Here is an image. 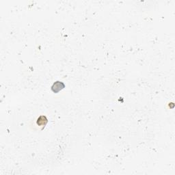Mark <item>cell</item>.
<instances>
[{
	"instance_id": "1",
	"label": "cell",
	"mask_w": 175,
	"mask_h": 175,
	"mask_svg": "<svg viewBox=\"0 0 175 175\" xmlns=\"http://www.w3.org/2000/svg\"><path fill=\"white\" fill-rule=\"evenodd\" d=\"M65 88V84L63 82L57 81L54 84H53L52 87H51V90L54 92V93H58L59 91L63 90Z\"/></svg>"
},
{
	"instance_id": "2",
	"label": "cell",
	"mask_w": 175,
	"mask_h": 175,
	"mask_svg": "<svg viewBox=\"0 0 175 175\" xmlns=\"http://www.w3.org/2000/svg\"><path fill=\"white\" fill-rule=\"evenodd\" d=\"M47 122H48V120L47 117L45 116H40L39 118H38L37 122H36L38 126H44V127L47 124Z\"/></svg>"
}]
</instances>
